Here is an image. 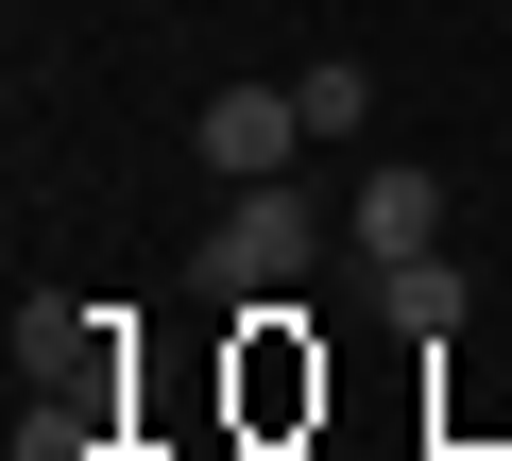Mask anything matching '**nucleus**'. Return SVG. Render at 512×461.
I'll use <instances>...</instances> for the list:
<instances>
[{"mask_svg":"<svg viewBox=\"0 0 512 461\" xmlns=\"http://www.w3.org/2000/svg\"><path fill=\"white\" fill-rule=\"evenodd\" d=\"M188 274H205L222 308H274V291L308 274V188H291V171H274V188H239V205H222V240H205Z\"/></svg>","mask_w":512,"mask_h":461,"instance_id":"1","label":"nucleus"},{"mask_svg":"<svg viewBox=\"0 0 512 461\" xmlns=\"http://www.w3.org/2000/svg\"><path fill=\"white\" fill-rule=\"evenodd\" d=\"M205 171H222V188L308 171V103H291V86H222V103H205Z\"/></svg>","mask_w":512,"mask_h":461,"instance_id":"2","label":"nucleus"},{"mask_svg":"<svg viewBox=\"0 0 512 461\" xmlns=\"http://www.w3.org/2000/svg\"><path fill=\"white\" fill-rule=\"evenodd\" d=\"M376 257H444V171H359V274Z\"/></svg>","mask_w":512,"mask_h":461,"instance_id":"3","label":"nucleus"},{"mask_svg":"<svg viewBox=\"0 0 512 461\" xmlns=\"http://www.w3.org/2000/svg\"><path fill=\"white\" fill-rule=\"evenodd\" d=\"M376 308H393L410 342H461V325H478V291H461V257H376Z\"/></svg>","mask_w":512,"mask_h":461,"instance_id":"4","label":"nucleus"},{"mask_svg":"<svg viewBox=\"0 0 512 461\" xmlns=\"http://www.w3.org/2000/svg\"><path fill=\"white\" fill-rule=\"evenodd\" d=\"M291 103H308V137H359V120H376V69H359V52H308Z\"/></svg>","mask_w":512,"mask_h":461,"instance_id":"5","label":"nucleus"}]
</instances>
